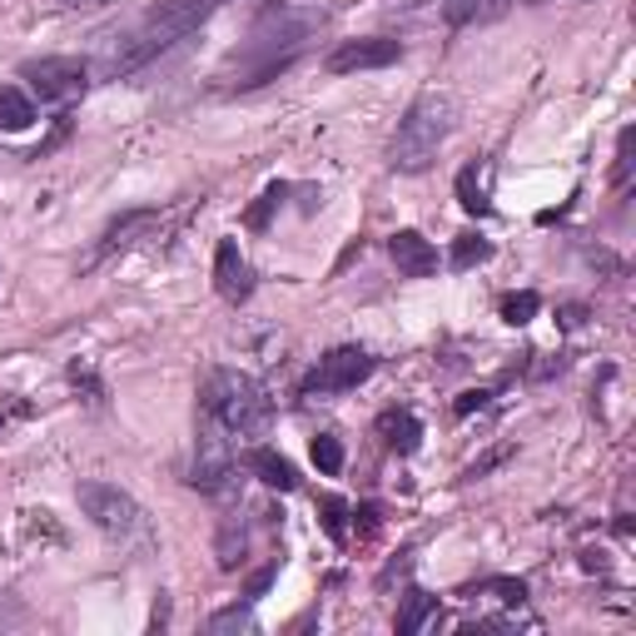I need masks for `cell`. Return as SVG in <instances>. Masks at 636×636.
<instances>
[{"label": "cell", "instance_id": "6da1fadb", "mask_svg": "<svg viewBox=\"0 0 636 636\" xmlns=\"http://www.w3.org/2000/svg\"><path fill=\"white\" fill-rule=\"evenodd\" d=\"M229 0H159L155 10H149L145 20H139L129 35H119V45L105 55V75L119 80V75H135L139 65H149V60L159 55V50L179 45V40L189 35V30H199L214 10H224Z\"/></svg>", "mask_w": 636, "mask_h": 636}, {"label": "cell", "instance_id": "7a4b0ae2", "mask_svg": "<svg viewBox=\"0 0 636 636\" xmlns=\"http://www.w3.org/2000/svg\"><path fill=\"white\" fill-rule=\"evenodd\" d=\"M324 25V15H314V10H294V6H274L264 10V20L254 25V35H248L244 55H239V89L248 85H264V80H274L278 70H288L298 55H304L308 35Z\"/></svg>", "mask_w": 636, "mask_h": 636}, {"label": "cell", "instance_id": "3957f363", "mask_svg": "<svg viewBox=\"0 0 636 636\" xmlns=\"http://www.w3.org/2000/svg\"><path fill=\"white\" fill-rule=\"evenodd\" d=\"M453 115H457L453 99L437 95V89H423V95L403 109V119H398V135H393V145H388V165H393L398 174H423V169H433L437 149L453 135Z\"/></svg>", "mask_w": 636, "mask_h": 636}, {"label": "cell", "instance_id": "277c9868", "mask_svg": "<svg viewBox=\"0 0 636 636\" xmlns=\"http://www.w3.org/2000/svg\"><path fill=\"white\" fill-rule=\"evenodd\" d=\"M204 417H214L229 437H264L274 423V403L258 378L239 368H214L204 383Z\"/></svg>", "mask_w": 636, "mask_h": 636}, {"label": "cell", "instance_id": "5b68a950", "mask_svg": "<svg viewBox=\"0 0 636 636\" xmlns=\"http://www.w3.org/2000/svg\"><path fill=\"white\" fill-rule=\"evenodd\" d=\"M75 502L109 542L119 547H155V527H149V512L115 483H80Z\"/></svg>", "mask_w": 636, "mask_h": 636}, {"label": "cell", "instance_id": "8992f818", "mask_svg": "<svg viewBox=\"0 0 636 636\" xmlns=\"http://www.w3.org/2000/svg\"><path fill=\"white\" fill-rule=\"evenodd\" d=\"M378 368V358L368 348H333L314 363V373L304 378V398H333V393H353L358 383H368Z\"/></svg>", "mask_w": 636, "mask_h": 636}, {"label": "cell", "instance_id": "52a82bcc", "mask_svg": "<svg viewBox=\"0 0 636 636\" xmlns=\"http://www.w3.org/2000/svg\"><path fill=\"white\" fill-rule=\"evenodd\" d=\"M20 80H25L45 105H65V99H75L89 89V65L75 55H45V60H25V65H20Z\"/></svg>", "mask_w": 636, "mask_h": 636}, {"label": "cell", "instance_id": "ba28073f", "mask_svg": "<svg viewBox=\"0 0 636 636\" xmlns=\"http://www.w3.org/2000/svg\"><path fill=\"white\" fill-rule=\"evenodd\" d=\"M234 483V447H229V433L204 417L199 423V447H194V467H189V487L199 492H224Z\"/></svg>", "mask_w": 636, "mask_h": 636}, {"label": "cell", "instance_id": "9c48e42d", "mask_svg": "<svg viewBox=\"0 0 636 636\" xmlns=\"http://www.w3.org/2000/svg\"><path fill=\"white\" fill-rule=\"evenodd\" d=\"M403 60V40L393 35H363V40H343L333 55L324 60L328 75H358V70H383Z\"/></svg>", "mask_w": 636, "mask_h": 636}, {"label": "cell", "instance_id": "30bf717a", "mask_svg": "<svg viewBox=\"0 0 636 636\" xmlns=\"http://www.w3.org/2000/svg\"><path fill=\"white\" fill-rule=\"evenodd\" d=\"M214 288L224 304H244V298L254 294V268L239 254L234 239H219V248H214Z\"/></svg>", "mask_w": 636, "mask_h": 636}, {"label": "cell", "instance_id": "8fae6325", "mask_svg": "<svg viewBox=\"0 0 636 636\" xmlns=\"http://www.w3.org/2000/svg\"><path fill=\"white\" fill-rule=\"evenodd\" d=\"M388 254H393V264H398V274H403V278L437 274V248L427 244L417 229H398V234L388 239Z\"/></svg>", "mask_w": 636, "mask_h": 636}, {"label": "cell", "instance_id": "7c38bea8", "mask_svg": "<svg viewBox=\"0 0 636 636\" xmlns=\"http://www.w3.org/2000/svg\"><path fill=\"white\" fill-rule=\"evenodd\" d=\"M378 437H383L388 453L398 457H413L417 447H423V423H417V413H407V407H388V413H378Z\"/></svg>", "mask_w": 636, "mask_h": 636}, {"label": "cell", "instance_id": "4fadbf2b", "mask_svg": "<svg viewBox=\"0 0 636 636\" xmlns=\"http://www.w3.org/2000/svg\"><path fill=\"white\" fill-rule=\"evenodd\" d=\"M155 224H159L155 209H129V214H119L115 224H109L105 234H99V248H95V254L105 258V254H119V248H135L139 239L155 234Z\"/></svg>", "mask_w": 636, "mask_h": 636}, {"label": "cell", "instance_id": "5bb4252c", "mask_svg": "<svg viewBox=\"0 0 636 636\" xmlns=\"http://www.w3.org/2000/svg\"><path fill=\"white\" fill-rule=\"evenodd\" d=\"M244 463H248V473H254L258 483L278 487V492H298V483H304V477H298V467L288 463L284 453H274V447H254Z\"/></svg>", "mask_w": 636, "mask_h": 636}, {"label": "cell", "instance_id": "9a60e30c", "mask_svg": "<svg viewBox=\"0 0 636 636\" xmlns=\"http://www.w3.org/2000/svg\"><path fill=\"white\" fill-rule=\"evenodd\" d=\"M433 622H437V596L423 592V586H407L403 606H398V632L413 636V632H423V626H433Z\"/></svg>", "mask_w": 636, "mask_h": 636}, {"label": "cell", "instance_id": "2e32d148", "mask_svg": "<svg viewBox=\"0 0 636 636\" xmlns=\"http://www.w3.org/2000/svg\"><path fill=\"white\" fill-rule=\"evenodd\" d=\"M457 204L477 219L492 214V199H487V165H467L463 174H457Z\"/></svg>", "mask_w": 636, "mask_h": 636}, {"label": "cell", "instance_id": "e0dca14e", "mask_svg": "<svg viewBox=\"0 0 636 636\" xmlns=\"http://www.w3.org/2000/svg\"><path fill=\"white\" fill-rule=\"evenodd\" d=\"M35 125V105H30V95L20 85H0V129H10V135H20V129Z\"/></svg>", "mask_w": 636, "mask_h": 636}, {"label": "cell", "instance_id": "ac0fdd59", "mask_svg": "<svg viewBox=\"0 0 636 636\" xmlns=\"http://www.w3.org/2000/svg\"><path fill=\"white\" fill-rule=\"evenodd\" d=\"M492 258V239H483V234H457L453 239V254H447V264L457 268V274H467V268H477V264H487Z\"/></svg>", "mask_w": 636, "mask_h": 636}, {"label": "cell", "instance_id": "d6986e66", "mask_svg": "<svg viewBox=\"0 0 636 636\" xmlns=\"http://www.w3.org/2000/svg\"><path fill=\"white\" fill-rule=\"evenodd\" d=\"M244 547H248L244 517H224V527H219V566H224V572H234V566L244 562Z\"/></svg>", "mask_w": 636, "mask_h": 636}, {"label": "cell", "instance_id": "ffe728a7", "mask_svg": "<svg viewBox=\"0 0 636 636\" xmlns=\"http://www.w3.org/2000/svg\"><path fill=\"white\" fill-rule=\"evenodd\" d=\"M497 314H502V324L522 328V324H532V318L542 314V298H537L532 288H522V294H507L502 304H497Z\"/></svg>", "mask_w": 636, "mask_h": 636}, {"label": "cell", "instance_id": "44dd1931", "mask_svg": "<svg viewBox=\"0 0 636 636\" xmlns=\"http://www.w3.org/2000/svg\"><path fill=\"white\" fill-rule=\"evenodd\" d=\"M248 626H254V596H248V602H234V606H224V612H214L209 616V632H248Z\"/></svg>", "mask_w": 636, "mask_h": 636}, {"label": "cell", "instance_id": "7402d4cb", "mask_svg": "<svg viewBox=\"0 0 636 636\" xmlns=\"http://www.w3.org/2000/svg\"><path fill=\"white\" fill-rule=\"evenodd\" d=\"M314 467H318L324 477H338V473H343V443H338L333 433H318V437H314Z\"/></svg>", "mask_w": 636, "mask_h": 636}, {"label": "cell", "instance_id": "603a6c76", "mask_svg": "<svg viewBox=\"0 0 636 636\" xmlns=\"http://www.w3.org/2000/svg\"><path fill=\"white\" fill-rule=\"evenodd\" d=\"M284 194H288V184H284V179H274V184L264 189V199H258V204L248 209V224H254V229H264V224H268V214H274V209L284 204Z\"/></svg>", "mask_w": 636, "mask_h": 636}, {"label": "cell", "instance_id": "cb8c5ba5", "mask_svg": "<svg viewBox=\"0 0 636 636\" xmlns=\"http://www.w3.org/2000/svg\"><path fill=\"white\" fill-rule=\"evenodd\" d=\"M318 512H324V527H328V537H333V542H348V527H343V517H348V502H338V497H324V502H318Z\"/></svg>", "mask_w": 636, "mask_h": 636}, {"label": "cell", "instance_id": "d4e9b609", "mask_svg": "<svg viewBox=\"0 0 636 636\" xmlns=\"http://www.w3.org/2000/svg\"><path fill=\"white\" fill-rule=\"evenodd\" d=\"M487 403H492V388H467V393H457L453 413H457V417H467V413H483Z\"/></svg>", "mask_w": 636, "mask_h": 636}, {"label": "cell", "instance_id": "484cf974", "mask_svg": "<svg viewBox=\"0 0 636 636\" xmlns=\"http://www.w3.org/2000/svg\"><path fill=\"white\" fill-rule=\"evenodd\" d=\"M70 383H75V388H85V393H89V403H105V388H99V378L89 373V363H70Z\"/></svg>", "mask_w": 636, "mask_h": 636}, {"label": "cell", "instance_id": "4316f807", "mask_svg": "<svg viewBox=\"0 0 636 636\" xmlns=\"http://www.w3.org/2000/svg\"><path fill=\"white\" fill-rule=\"evenodd\" d=\"M616 184H626L632 179V129H622V139H616V169H612Z\"/></svg>", "mask_w": 636, "mask_h": 636}, {"label": "cell", "instance_id": "83f0119b", "mask_svg": "<svg viewBox=\"0 0 636 636\" xmlns=\"http://www.w3.org/2000/svg\"><path fill=\"white\" fill-rule=\"evenodd\" d=\"M278 576V562H268V566H258L254 576H248V596H264L268 592V582Z\"/></svg>", "mask_w": 636, "mask_h": 636}, {"label": "cell", "instance_id": "f1b7e54d", "mask_svg": "<svg viewBox=\"0 0 636 636\" xmlns=\"http://www.w3.org/2000/svg\"><path fill=\"white\" fill-rule=\"evenodd\" d=\"M507 453H512V447H497V453H487L483 463H473V467H467V477H483V473H492L497 463H507Z\"/></svg>", "mask_w": 636, "mask_h": 636}, {"label": "cell", "instance_id": "f546056e", "mask_svg": "<svg viewBox=\"0 0 636 636\" xmlns=\"http://www.w3.org/2000/svg\"><path fill=\"white\" fill-rule=\"evenodd\" d=\"M586 324V308L582 304H566L562 308V328H582Z\"/></svg>", "mask_w": 636, "mask_h": 636}, {"label": "cell", "instance_id": "4dcf8cb0", "mask_svg": "<svg viewBox=\"0 0 636 636\" xmlns=\"http://www.w3.org/2000/svg\"><path fill=\"white\" fill-rule=\"evenodd\" d=\"M582 566H586V572H606V552H596V547H586V552H582Z\"/></svg>", "mask_w": 636, "mask_h": 636}, {"label": "cell", "instance_id": "1f68e13d", "mask_svg": "<svg viewBox=\"0 0 636 636\" xmlns=\"http://www.w3.org/2000/svg\"><path fill=\"white\" fill-rule=\"evenodd\" d=\"M55 10H89V6H109V0H50Z\"/></svg>", "mask_w": 636, "mask_h": 636}]
</instances>
